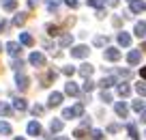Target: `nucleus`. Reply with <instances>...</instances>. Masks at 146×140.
Wrapping results in <instances>:
<instances>
[{
	"label": "nucleus",
	"mask_w": 146,
	"mask_h": 140,
	"mask_svg": "<svg viewBox=\"0 0 146 140\" xmlns=\"http://www.w3.org/2000/svg\"><path fill=\"white\" fill-rule=\"evenodd\" d=\"M84 114V104H75L73 108L62 110V119H73V117H82Z\"/></svg>",
	"instance_id": "1"
},
{
	"label": "nucleus",
	"mask_w": 146,
	"mask_h": 140,
	"mask_svg": "<svg viewBox=\"0 0 146 140\" xmlns=\"http://www.w3.org/2000/svg\"><path fill=\"white\" fill-rule=\"evenodd\" d=\"M28 60H30V65H35V67H45V56H43L41 52H32V54L28 56Z\"/></svg>",
	"instance_id": "2"
},
{
	"label": "nucleus",
	"mask_w": 146,
	"mask_h": 140,
	"mask_svg": "<svg viewBox=\"0 0 146 140\" xmlns=\"http://www.w3.org/2000/svg\"><path fill=\"white\" fill-rule=\"evenodd\" d=\"M88 52H90V50H88V45H75V48L71 50V56H73V58H86Z\"/></svg>",
	"instance_id": "3"
},
{
	"label": "nucleus",
	"mask_w": 146,
	"mask_h": 140,
	"mask_svg": "<svg viewBox=\"0 0 146 140\" xmlns=\"http://www.w3.org/2000/svg\"><path fill=\"white\" fill-rule=\"evenodd\" d=\"M15 84H17L19 90H26L28 86H30V78L24 76V73H17V76H15Z\"/></svg>",
	"instance_id": "4"
},
{
	"label": "nucleus",
	"mask_w": 146,
	"mask_h": 140,
	"mask_svg": "<svg viewBox=\"0 0 146 140\" xmlns=\"http://www.w3.org/2000/svg\"><path fill=\"white\" fill-rule=\"evenodd\" d=\"M140 60H142V52L140 50H131L127 54V63L129 65H140Z\"/></svg>",
	"instance_id": "5"
},
{
	"label": "nucleus",
	"mask_w": 146,
	"mask_h": 140,
	"mask_svg": "<svg viewBox=\"0 0 146 140\" xmlns=\"http://www.w3.org/2000/svg\"><path fill=\"white\" fill-rule=\"evenodd\" d=\"M103 56H105V60H112V63H116V60L120 58V50H116V48H108Z\"/></svg>",
	"instance_id": "6"
},
{
	"label": "nucleus",
	"mask_w": 146,
	"mask_h": 140,
	"mask_svg": "<svg viewBox=\"0 0 146 140\" xmlns=\"http://www.w3.org/2000/svg\"><path fill=\"white\" fill-rule=\"evenodd\" d=\"M114 110H116V114H118L120 119H127V114H129V108H127V104H125V101H116Z\"/></svg>",
	"instance_id": "7"
},
{
	"label": "nucleus",
	"mask_w": 146,
	"mask_h": 140,
	"mask_svg": "<svg viewBox=\"0 0 146 140\" xmlns=\"http://www.w3.org/2000/svg\"><path fill=\"white\" fill-rule=\"evenodd\" d=\"M60 104H62V93H52L50 99H47V106H50V108H56V106H60Z\"/></svg>",
	"instance_id": "8"
},
{
	"label": "nucleus",
	"mask_w": 146,
	"mask_h": 140,
	"mask_svg": "<svg viewBox=\"0 0 146 140\" xmlns=\"http://www.w3.org/2000/svg\"><path fill=\"white\" fill-rule=\"evenodd\" d=\"M131 2V13H142L146 9V2L144 0H129Z\"/></svg>",
	"instance_id": "9"
},
{
	"label": "nucleus",
	"mask_w": 146,
	"mask_h": 140,
	"mask_svg": "<svg viewBox=\"0 0 146 140\" xmlns=\"http://www.w3.org/2000/svg\"><path fill=\"white\" fill-rule=\"evenodd\" d=\"M7 52H9L11 56H19V52H22V45L15 43V41H9V43H7Z\"/></svg>",
	"instance_id": "10"
},
{
	"label": "nucleus",
	"mask_w": 146,
	"mask_h": 140,
	"mask_svg": "<svg viewBox=\"0 0 146 140\" xmlns=\"http://www.w3.org/2000/svg\"><path fill=\"white\" fill-rule=\"evenodd\" d=\"M78 71H80V76H82V78H90V76H92V71H95V67H92L90 63H84L82 67L78 69Z\"/></svg>",
	"instance_id": "11"
},
{
	"label": "nucleus",
	"mask_w": 146,
	"mask_h": 140,
	"mask_svg": "<svg viewBox=\"0 0 146 140\" xmlns=\"http://www.w3.org/2000/svg\"><path fill=\"white\" fill-rule=\"evenodd\" d=\"M64 93H67V95H71V97H78V95H80V88H78V84H75V82H67Z\"/></svg>",
	"instance_id": "12"
},
{
	"label": "nucleus",
	"mask_w": 146,
	"mask_h": 140,
	"mask_svg": "<svg viewBox=\"0 0 146 140\" xmlns=\"http://www.w3.org/2000/svg\"><path fill=\"white\" fill-rule=\"evenodd\" d=\"M135 37L137 39H146V22H137L135 24Z\"/></svg>",
	"instance_id": "13"
},
{
	"label": "nucleus",
	"mask_w": 146,
	"mask_h": 140,
	"mask_svg": "<svg viewBox=\"0 0 146 140\" xmlns=\"http://www.w3.org/2000/svg\"><path fill=\"white\" fill-rule=\"evenodd\" d=\"M13 108L17 110V112H26L28 104H26V99H22V97H17V99H13Z\"/></svg>",
	"instance_id": "14"
},
{
	"label": "nucleus",
	"mask_w": 146,
	"mask_h": 140,
	"mask_svg": "<svg viewBox=\"0 0 146 140\" xmlns=\"http://www.w3.org/2000/svg\"><path fill=\"white\" fill-rule=\"evenodd\" d=\"M28 134H30V136H39V134H41V125H39L36 121H30V123H28Z\"/></svg>",
	"instance_id": "15"
},
{
	"label": "nucleus",
	"mask_w": 146,
	"mask_h": 140,
	"mask_svg": "<svg viewBox=\"0 0 146 140\" xmlns=\"http://www.w3.org/2000/svg\"><path fill=\"white\" fill-rule=\"evenodd\" d=\"M116 39H118V43L125 45V48H129V45H131V37H129L127 32H118V37H116Z\"/></svg>",
	"instance_id": "16"
},
{
	"label": "nucleus",
	"mask_w": 146,
	"mask_h": 140,
	"mask_svg": "<svg viewBox=\"0 0 146 140\" xmlns=\"http://www.w3.org/2000/svg\"><path fill=\"white\" fill-rule=\"evenodd\" d=\"M19 41H22V45H28V48L35 45V39H32V35H28V32H22V35H19Z\"/></svg>",
	"instance_id": "17"
},
{
	"label": "nucleus",
	"mask_w": 146,
	"mask_h": 140,
	"mask_svg": "<svg viewBox=\"0 0 146 140\" xmlns=\"http://www.w3.org/2000/svg\"><path fill=\"white\" fill-rule=\"evenodd\" d=\"M2 9L9 11V13L15 11V9H17V0H2Z\"/></svg>",
	"instance_id": "18"
},
{
	"label": "nucleus",
	"mask_w": 146,
	"mask_h": 140,
	"mask_svg": "<svg viewBox=\"0 0 146 140\" xmlns=\"http://www.w3.org/2000/svg\"><path fill=\"white\" fill-rule=\"evenodd\" d=\"M26 19H28V13H17L13 17V26H24L26 24Z\"/></svg>",
	"instance_id": "19"
},
{
	"label": "nucleus",
	"mask_w": 146,
	"mask_h": 140,
	"mask_svg": "<svg viewBox=\"0 0 146 140\" xmlns=\"http://www.w3.org/2000/svg\"><path fill=\"white\" fill-rule=\"evenodd\" d=\"M45 7H47V11H50V13H56V11H58V7H60V0H45Z\"/></svg>",
	"instance_id": "20"
},
{
	"label": "nucleus",
	"mask_w": 146,
	"mask_h": 140,
	"mask_svg": "<svg viewBox=\"0 0 146 140\" xmlns=\"http://www.w3.org/2000/svg\"><path fill=\"white\" fill-rule=\"evenodd\" d=\"M11 112H13V108L5 101H0V117H11Z\"/></svg>",
	"instance_id": "21"
},
{
	"label": "nucleus",
	"mask_w": 146,
	"mask_h": 140,
	"mask_svg": "<svg viewBox=\"0 0 146 140\" xmlns=\"http://www.w3.org/2000/svg\"><path fill=\"white\" fill-rule=\"evenodd\" d=\"M116 90H118L120 97H129V95H131V88H129L127 84H118V88H116Z\"/></svg>",
	"instance_id": "22"
},
{
	"label": "nucleus",
	"mask_w": 146,
	"mask_h": 140,
	"mask_svg": "<svg viewBox=\"0 0 146 140\" xmlns=\"http://www.w3.org/2000/svg\"><path fill=\"white\" fill-rule=\"evenodd\" d=\"M50 129L54 131V134H58V131L62 129V121H60V119H54V121L50 123Z\"/></svg>",
	"instance_id": "23"
},
{
	"label": "nucleus",
	"mask_w": 146,
	"mask_h": 140,
	"mask_svg": "<svg viewBox=\"0 0 146 140\" xmlns=\"http://www.w3.org/2000/svg\"><path fill=\"white\" fill-rule=\"evenodd\" d=\"M114 84H116V80H114V78H103V80L99 82V86H101V88H110V86H114Z\"/></svg>",
	"instance_id": "24"
},
{
	"label": "nucleus",
	"mask_w": 146,
	"mask_h": 140,
	"mask_svg": "<svg viewBox=\"0 0 146 140\" xmlns=\"http://www.w3.org/2000/svg\"><path fill=\"white\" fill-rule=\"evenodd\" d=\"M73 136H75L78 140H86V138H88V134H86V129H84V127H78V129L73 131Z\"/></svg>",
	"instance_id": "25"
},
{
	"label": "nucleus",
	"mask_w": 146,
	"mask_h": 140,
	"mask_svg": "<svg viewBox=\"0 0 146 140\" xmlns=\"http://www.w3.org/2000/svg\"><path fill=\"white\" fill-rule=\"evenodd\" d=\"M127 129H129V136H131V140H140V134H137V129H135V125H133V123H129Z\"/></svg>",
	"instance_id": "26"
},
{
	"label": "nucleus",
	"mask_w": 146,
	"mask_h": 140,
	"mask_svg": "<svg viewBox=\"0 0 146 140\" xmlns=\"http://www.w3.org/2000/svg\"><path fill=\"white\" fill-rule=\"evenodd\" d=\"M71 43H73L71 35H62V37H60V45H62V48H67V45H71Z\"/></svg>",
	"instance_id": "27"
},
{
	"label": "nucleus",
	"mask_w": 146,
	"mask_h": 140,
	"mask_svg": "<svg viewBox=\"0 0 146 140\" xmlns=\"http://www.w3.org/2000/svg\"><path fill=\"white\" fill-rule=\"evenodd\" d=\"M133 110H135V112H142V110H146V101H142V99L133 101Z\"/></svg>",
	"instance_id": "28"
},
{
	"label": "nucleus",
	"mask_w": 146,
	"mask_h": 140,
	"mask_svg": "<svg viewBox=\"0 0 146 140\" xmlns=\"http://www.w3.org/2000/svg\"><path fill=\"white\" fill-rule=\"evenodd\" d=\"M90 138L92 140H105V136H103V131H101V129H92L90 131Z\"/></svg>",
	"instance_id": "29"
},
{
	"label": "nucleus",
	"mask_w": 146,
	"mask_h": 140,
	"mask_svg": "<svg viewBox=\"0 0 146 140\" xmlns=\"http://www.w3.org/2000/svg\"><path fill=\"white\" fill-rule=\"evenodd\" d=\"M0 134H5V136H9V134H11V125H9V123L0 121Z\"/></svg>",
	"instance_id": "30"
},
{
	"label": "nucleus",
	"mask_w": 146,
	"mask_h": 140,
	"mask_svg": "<svg viewBox=\"0 0 146 140\" xmlns=\"http://www.w3.org/2000/svg\"><path fill=\"white\" fill-rule=\"evenodd\" d=\"M135 90H137V95L146 97V82H140V84H135Z\"/></svg>",
	"instance_id": "31"
},
{
	"label": "nucleus",
	"mask_w": 146,
	"mask_h": 140,
	"mask_svg": "<svg viewBox=\"0 0 146 140\" xmlns=\"http://www.w3.org/2000/svg\"><path fill=\"white\" fill-rule=\"evenodd\" d=\"M88 5L95 7V9H103V7H105V0H88Z\"/></svg>",
	"instance_id": "32"
},
{
	"label": "nucleus",
	"mask_w": 146,
	"mask_h": 140,
	"mask_svg": "<svg viewBox=\"0 0 146 140\" xmlns=\"http://www.w3.org/2000/svg\"><path fill=\"white\" fill-rule=\"evenodd\" d=\"M84 80H86V82H84V90H86V93H90V90L95 88V82H92L90 78H84Z\"/></svg>",
	"instance_id": "33"
},
{
	"label": "nucleus",
	"mask_w": 146,
	"mask_h": 140,
	"mask_svg": "<svg viewBox=\"0 0 146 140\" xmlns=\"http://www.w3.org/2000/svg\"><path fill=\"white\" fill-rule=\"evenodd\" d=\"M108 37H95V45H97V48H101V45H105V43H108Z\"/></svg>",
	"instance_id": "34"
},
{
	"label": "nucleus",
	"mask_w": 146,
	"mask_h": 140,
	"mask_svg": "<svg viewBox=\"0 0 146 140\" xmlns=\"http://www.w3.org/2000/svg\"><path fill=\"white\" fill-rule=\"evenodd\" d=\"M47 32L54 37V35H58V32H60V28H58V26H54V24H47Z\"/></svg>",
	"instance_id": "35"
},
{
	"label": "nucleus",
	"mask_w": 146,
	"mask_h": 140,
	"mask_svg": "<svg viewBox=\"0 0 146 140\" xmlns=\"http://www.w3.org/2000/svg\"><path fill=\"white\" fill-rule=\"evenodd\" d=\"M101 99H103L105 104H110V101H112V95L108 93V88H103V93H101Z\"/></svg>",
	"instance_id": "36"
},
{
	"label": "nucleus",
	"mask_w": 146,
	"mask_h": 140,
	"mask_svg": "<svg viewBox=\"0 0 146 140\" xmlns=\"http://www.w3.org/2000/svg\"><path fill=\"white\" fill-rule=\"evenodd\" d=\"M32 114H35V117H39V114H43V106H32Z\"/></svg>",
	"instance_id": "37"
},
{
	"label": "nucleus",
	"mask_w": 146,
	"mask_h": 140,
	"mask_svg": "<svg viewBox=\"0 0 146 140\" xmlns=\"http://www.w3.org/2000/svg\"><path fill=\"white\" fill-rule=\"evenodd\" d=\"M62 73L64 76H73V73H75V67H71V65H69V67H62Z\"/></svg>",
	"instance_id": "38"
},
{
	"label": "nucleus",
	"mask_w": 146,
	"mask_h": 140,
	"mask_svg": "<svg viewBox=\"0 0 146 140\" xmlns=\"http://www.w3.org/2000/svg\"><path fill=\"white\" fill-rule=\"evenodd\" d=\"M64 5L71 7V9H78V0H64Z\"/></svg>",
	"instance_id": "39"
},
{
	"label": "nucleus",
	"mask_w": 146,
	"mask_h": 140,
	"mask_svg": "<svg viewBox=\"0 0 146 140\" xmlns=\"http://www.w3.org/2000/svg\"><path fill=\"white\" fill-rule=\"evenodd\" d=\"M118 129H120L118 125H110V127H108V131H110V134H116V131H118Z\"/></svg>",
	"instance_id": "40"
},
{
	"label": "nucleus",
	"mask_w": 146,
	"mask_h": 140,
	"mask_svg": "<svg viewBox=\"0 0 146 140\" xmlns=\"http://www.w3.org/2000/svg\"><path fill=\"white\" fill-rule=\"evenodd\" d=\"M11 67H13V69H22V67H24V63H22V60H15Z\"/></svg>",
	"instance_id": "41"
},
{
	"label": "nucleus",
	"mask_w": 146,
	"mask_h": 140,
	"mask_svg": "<svg viewBox=\"0 0 146 140\" xmlns=\"http://www.w3.org/2000/svg\"><path fill=\"white\" fill-rule=\"evenodd\" d=\"M36 5H39V0H28V7H30V9H35Z\"/></svg>",
	"instance_id": "42"
},
{
	"label": "nucleus",
	"mask_w": 146,
	"mask_h": 140,
	"mask_svg": "<svg viewBox=\"0 0 146 140\" xmlns=\"http://www.w3.org/2000/svg\"><path fill=\"white\" fill-rule=\"evenodd\" d=\"M5 28H7V22H5V19H0V32H5Z\"/></svg>",
	"instance_id": "43"
},
{
	"label": "nucleus",
	"mask_w": 146,
	"mask_h": 140,
	"mask_svg": "<svg viewBox=\"0 0 146 140\" xmlns=\"http://www.w3.org/2000/svg\"><path fill=\"white\" fill-rule=\"evenodd\" d=\"M108 5L110 7H118V0H108Z\"/></svg>",
	"instance_id": "44"
},
{
	"label": "nucleus",
	"mask_w": 146,
	"mask_h": 140,
	"mask_svg": "<svg viewBox=\"0 0 146 140\" xmlns=\"http://www.w3.org/2000/svg\"><path fill=\"white\" fill-rule=\"evenodd\" d=\"M140 76H142V78L146 80V67H142V69H140Z\"/></svg>",
	"instance_id": "45"
},
{
	"label": "nucleus",
	"mask_w": 146,
	"mask_h": 140,
	"mask_svg": "<svg viewBox=\"0 0 146 140\" xmlns=\"http://www.w3.org/2000/svg\"><path fill=\"white\" fill-rule=\"evenodd\" d=\"M142 121L146 123V110H142Z\"/></svg>",
	"instance_id": "46"
},
{
	"label": "nucleus",
	"mask_w": 146,
	"mask_h": 140,
	"mask_svg": "<svg viewBox=\"0 0 146 140\" xmlns=\"http://www.w3.org/2000/svg\"><path fill=\"white\" fill-rule=\"evenodd\" d=\"M56 140H69V138H56Z\"/></svg>",
	"instance_id": "47"
},
{
	"label": "nucleus",
	"mask_w": 146,
	"mask_h": 140,
	"mask_svg": "<svg viewBox=\"0 0 146 140\" xmlns=\"http://www.w3.org/2000/svg\"><path fill=\"white\" fill-rule=\"evenodd\" d=\"M0 52H2V43H0Z\"/></svg>",
	"instance_id": "48"
},
{
	"label": "nucleus",
	"mask_w": 146,
	"mask_h": 140,
	"mask_svg": "<svg viewBox=\"0 0 146 140\" xmlns=\"http://www.w3.org/2000/svg\"><path fill=\"white\" fill-rule=\"evenodd\" d=\"M15 140H24V138H15Z\"/></svg>",
	"instance_id": "49"
},
{
	"label": "nucleus",
	"mask_w": 146,
	"mask_h": 140,
	"mask_svg": "<svg viewBox=\"0 0 146 140\" xmlns=\"http://www.w3.org/2000/svg\"><path fill=\"white\" fill-rule=\"evenodd\" d=\"M144 136H146V134H144Z\"/></svg>",
	"instance_id": "50"
}]
</instances>
